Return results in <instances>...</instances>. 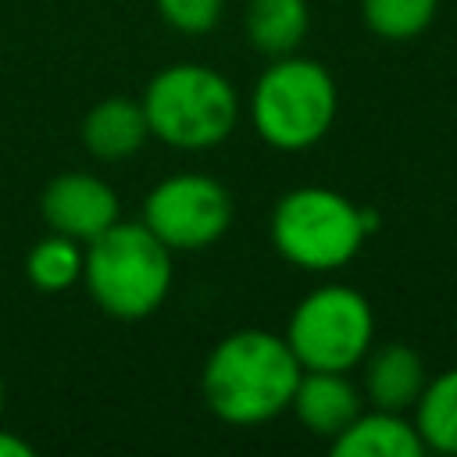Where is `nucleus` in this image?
Segmentation results:
<instances>
[{
	"instance_id": "10",
	"label": "nucleus",
	"mask_w": 457,
	"mask_h": 457,
	"mask_svg": "<svg viewBox=\"0 0 457 457\" xmlns=\"http://www.w3.org/2000/svg\"><path fill=\"white\" fill-rule=\"evenodd\" d=\"M289 411L300 418L307 432L336 439L364 411V400L357 386L346 378V371H303L289 400Z\"/></svg>"
},
{
	"instance_id": "9",
	"label": "nucleus",
	"mask_w": 457,
	"mask_h": 457,
	"mask_svg": "<svg viewBox=\"0 0 457 457\" xmlns=\"http://www.w3.org/2000/svg\"><path fill=\"white\" fill-rule=\"evenodd\" d=\"M364 396L371 407L382 411H411L428 382L425 375V361L414 346L389 339V343H371V350L364 353Z\"/></svg>"
},
{
	"instance_id": "2",
	"label": "nucleus",
	"mask_w": 457,
	"mask_h": 457,
	"mask_svg": "<svg viewBox=\"0 0 457 457\" xmlns=\"http://www.w3.org/2000/svg\"><path fill=\"white\" fill-rule=\"evenodd\" d=\"M171 250L143 221H114L86 243L82 286L114 321L150 318L171 289Z\"/></svg>"
},
{
	"instance_id": "16",
	"label": "nucleus",
	"mask_w": 457,
	"mask_h": 457,
	"mask_svg": "<svg viewBox=\"0 0 457 457\" xmlns=\"http://www.w3.org/2000/svg\"><path fill=\"white\" fill-rule=\"evenodd\" d=\"M436 7L439 0H361V18L378 39L407 43L432 25Z\"/></svg>"
},
{
	"instance_id": "7",
	"label": "nucleus",
	"mask_w": 457,
	"mask_h": 457,
	"mask_svg": "<svg viewBox=\"0 0 457 457\" xmlns=\"http://www.w3.org/2000/svg\"><path fill=\"white\" fill-rule=\"evenodd\" d=\"M139 221L168 250H204L228 232L232 196L211 175L179 171V175L161 179L146 193Z\"/></svg>"
},
{
	"instance_id": "3",
	"label": "nucleus",
	"mask_w": 457,
	"mask_h": 457,
	"mask_svg": "<svg viewBox=\"0 0 457 457\" xmlns=\"http://www.w3.org/2000/svg\"><path fill=\"white\" fill-rule=\"evenodd\" d=\"M143 114L150 136L171 150H211L225 143L239 121L236 86L204 64H171L161 68L143 93Z\"/></svg>"
},
{
	"instance_id": "14",
	"label": "nucleus",
	"mask_w": 457,
	"mask_h": 457,
	"mask_svg": "<svg viewBox=\"0 0 457 457\" xmlns=\"http://www.w3.org/2000/svg\"><path fill=\"white\" fill-rule=\"evenodd\" d=\"M414 428L432 453L457 457V368L428 378L414 403Z\"/></svg>"
},
{
	"instance_id": "4",
	"label": "nucleus",
	"mask_w": 457,
	"mask_h": 457,
	"mask_svg": "<svg viewBox=\"0 0 457 457\" xmlns=\"http://www.w3.org/2000/svg\"><path fill=\"white\" fill-rule=\"evenodd\" d=\"M339 107L336 79L311 57H271L250 93V121L271 150H307L332 129Z\"/></svg>"
},
{
	"instance_id": "11",
	"label": "nucleus",
	"mask_w": 457,
	"mask_h": 457,
	"mask_svg": "<svg viewBox=\"0 0 457 457\" xmlns=\"http://www.w3.org/2000/svg\"><path fill=\"white\" fill-rule=\"evenodd\" d=\"M332 443L336 457H421L425 443L400 411H361Z\"/></svg>"
},
{
	"instance_id": "13",
	"label": "nucleus",
	"mask_w": 457,
	"mask_h": 457,
	"mask_svg": "<svg viewBox=\"0 0 457 457\" xmlns=\"http://www.w3.org/2000/svg\"><path fill=\"white\" fill-rule=\"evenodd\" d=\"M311 25L307 0H250L246 4V39L264 57L293 54Z\"/></svg>"
},
{
	"instance_id": "1",
	"label": "nucleus",
	"mask_w": 457,
	"mask_h": 457,
	"mask_svg": "<svg viewBox=\"0 0 457 457\" xmlns=\"http://www.w3.org/2000/svg\"><path fill=\"white\" fill-rule=\"evenodd\" d=\"M303 368L286 336L268 328L228 332L204 361L200 393L207 411L225 425H261L289 411Z\"/></svg>"
},
{
	"instance_id": "12",
	"label": "nucleus",
	"mask_w": 457,
	"mask_h": 457,
	"mask_svg": "<svg viewBox=\"0 0 457 457\" xmlns=\"http://www.w3.org/2000/svg\"><path fill=\"white\" fill-rule=\"evenodd\" d=\"M150 139V125L139 100L107 96L82 118V146L96 161H125Z\"/></svg>"
},
{
	"instance_id": "18",
	"label": "nucleus",
	"mask_w": 457,
	"mask_h": 457,
	"mask_svg": "<svg viewBox=\"0 0 457 457\" xmlns=\"http://www.w3.org/2000/svg\"><path fill=\"white\" fill-rule=\"evenodd\" d=\"M32 453H36L32 443H25L21 436L0 428V457H32Z\"/></svg>"
},
{
	"instance_id": "5",
	"label": "nucleus",
	"mask_w": 457,
	"mask_h": 457,
	"mask_svg": "<svg viewBox=\"0 0 457 457\" xmlns=\"http://www.w3.org/2000/svg\"><path fill=\"white\" fill-rule=\"evenodd\" d=\"M368 236L364 207L328 186H296L271 211V243L300 271L346 268Z\"/></svg>"
},
{
	"instance_id": "8",
	"label": "nucleus",
	"mask_w": 457,
	"mask_h": 457,
	"mask_svg": "<svg viewBox=\"0 0 457 457\" xmlns=\"http://www.w3.org/2000/svg\"><path fill=\"white\" fill-rule=\"evenodd\" d=\"M39 214L50 232L71 236L86 246L121 218V204L104 179L89 171H61L46 182L39 196Z\"/></svg>"
},
{
	"instance_id": "19",
	"label": "nucleus",
	"mask_w": 457,
	"mask_h": 457,
	"mask_svg": "<svg viewBox=\"0 0 457 457\" xmlns=\"http://www.w3.org/2000/svg\"><path fill=\"white\" fill-rule=\"evenodd\" d=\"M0 407H4V378H0Z\"/></svg>"
},
{
	"instance_id": "15",
	"label": "nucleus",
	"mask_w": 457,
	"mask_h": 457,
	"mask_svg": "<svg viewBox=\"0 0 457 457\" xmlns=\"http://www.w3.org/2000/svg\"><path fill=\"white\" fill-rule=\"evenodd\" d=\"M82 257L86 246L79 239L50 232L25 253V278L39 293H64L75 282H82Z\"/></svg>"
},
{
	"instance_id": "17",
	"label": "nucleus",
	"mask_w": 457,
	"mask_h": 457,
	"mask_svg": "<svg viewBox=\"0 0 457 457\" xmlns=\"http://www.w3.org/2000/svg\"><path fill=\"white\" fill-rule=\"evenodd\" d=\"M225 0H157V14L182 36H207L221 21Z\"/></svg>"
},
{
	"instance_id": "6",
	"label": "nucleus",
	"mask_w": 457,
	"mask_h": 457,
	"mask_svg": "<svg viewBox=\"0 0 457 457\" xmlns=\"http://www.w3.org/2000/svg\"><path fill=\"white\" fill-rule=\"evenodd\" d=\"M286 343L303 371H353L375 343V311L350 286H318L293 307Z\"/></svg>"
}]
</instances>
